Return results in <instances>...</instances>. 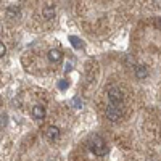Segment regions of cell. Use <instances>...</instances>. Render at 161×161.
<instances>
[{"label":"cell","instance_id":"obj_1","mask_svg":"<svg viewBox=\"0 0 161 161\" xmlns=\"http://www.w3.org/2000/svg\"><path fill=\"white\" fill-rule=\"evenodd\" d=\"M89 148L93 155H97V156H105L106 155V143L105 140L100 137V136H93L89 142Z\"/></svg>","mask_w":161,"mask_h":161},{"label":"cell","instance_id":"obj_2","mask_svg":"<svg viewBox=\"0 0 161 161\" xmlns=\"http://www.w3.org/2000/svg\"><path fill=\"white\" fill-rule=\"evenodd\" d=\"M108 102H110V105L121 106V105H123V102H124V93L121 92L119 89H116V87L110 89L108 90Z\"/></svg>","mask_w":161,"mask_h":161},{"label":"cell","instance_id":"obj_3","mask_svg":"<svg viewBox=\"0 0 161 161\" xmlns=\"http://www.w3.org/2000/svg\"><path fill=\"white\" fill-rule=\"evenodd\" d=\"M105 114H106V118H108L111 123H116V121H119L121 118H123L121 106H114V105H108V106H106Z\"/></svg>","mask_w":161,"mask_h":161},{"label":"cell","instance_id":"obj_4","mask_svg":"<svg viewBox=\"0 0 161 161\" xmlns=\"http://www.w3.org/2000/svg\"><path fill=\"white\" fill-rule=\"evenodd\" d=\"M47 57H48V61L50 63H60L63 60V53L58 48H52V50H48V55Z\"/></svg>","mask_w":161,"mask_h":161},{"label":"cell","instance_id":"obj_5","mask_svg":"<svg viewBox=\"0 0 161 161\" xmlns=\"http://www.w3.org/2000/svg\"><path fill=\"white\" fill-rule=\"evenodd\" d=\"M47 137H48V140H52V142L58 140V139H60V129H58L57 126H50V127L47 129Z\"/></svg>","mask_w":161,"mask_h":161},{"label":"cell","instance_id":"obj_6","mask_svg":"<svg viewBox=\"0 0 161 161\" xmlns=\"http://www.w3.org/2000/svg\"><path fill=\"white\" fill-rule=\"evenodd\" d=\"M134 73H136V76L139 79H145L148 76V69H147V66H143V64H137L136 68H134Z\"/></svg>","mask_w":161,"mask_h":161},{"label":"cell","instance_id":"obj_7","mask_svg":"<svg viewBox=\"0 0 161 161\" xmlns=\"http://www.w3.org/2000/svg\"><path fill=\"white\" fill-rule=\"evenodd\" d=\"M32 116L36 119H44L45 118V108L42 105H36L34 108H32Z\"/></svg>","mask_w":161,"mask_h":161},{"label":"cell","instance_id":"obj_8","mask_svg":"<svg viewBox=\"0 0 161 161\" xmlns=\"http://www.w3.org/2000/svg\"><path fill=\"white\" fill-rule=\"evenodd\" d=\"M42 16L45 19H52L53 16H55V7H53V5H45L42 8Z\"/></svg>","mask_w":161,"mask_h":161},{"label":"cell","instance_id":"obj_9","mask_svg":"<svg viewBox=\"0 0 161 161\" xmlns=\"http://www.w3.org/2000/svg\"><path fill=\"white\" fill-rule=\"evenodd\" d=\"M21 15V8L19 7H10L7 10V16L8 18H18Z\"/></svg>","mask_w":161,"mask_h":161},{"label":"cell","instance_id":"obj_10","mask_svg":"<svg viewBox=\"0 0 161 161\" xmlns=\"http://www.w3.org/2000/svg\"><path fill=\"white\" fill-rule=\"evenodd\" d=\"M7 123H8V116L7 114H0V127L7 126Z\"/></svg>","mask_w":161,"mask_h":161},{"label":"cell","instance_id":"obj_11","mask_svg":"<svg viewBox=\"0 0 161 161\" xmlns=\"http://www.w3.org/2000/svg\"><path fill=\"white\" fill-rule=\"evenodd\" d=\"M5 53H7V47L3 45V42H0V58L5 57Z\"/></svg>","mask_w":161,"mask_h":161}]
</instances>
